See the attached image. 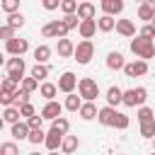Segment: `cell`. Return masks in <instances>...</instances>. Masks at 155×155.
I'll use <instances>...</instances> for the list:
<instances>
[{"label":"cell","instance_id":"13","mask_svg":"<svg viewBox=\"0 0 155 155\" xmlns=\"http://www.w3.org/2000/svg\"><path fill=\"white\" fill-rule=\"evenodd\" d=\"M107 68H109V70H124V68H126L124 56H121L119 51H109V53H107Z\"/></svg>","mask_w":155,"mask_h":155},{"label":"cell","instance_id":"5","mask_svg":"<svg viewBox=\"0 0 155 155\" xmlns=\"http://www.w3.org/2000/svg\"><path fill=\"white\" fill-rule=\"evenodd\" d=\"M148 99V90L145 87H131L124 92V104L126 107H143Z\"/></svg>","mask_w":155,"mask_h":155},{"label":"cell","instance_id":"51","mask_svg":"<svg viewBox=\"0 0 155 155\" xmlns=\"http://www.w3.org/2000/svg\"><path fill=\"white\" fill-rule=\"evenodd\" d=\"M150 24H153V27H155V19H153V22H150Z\"/></svg>","mask_w":155,"mask_h":155},{"label":"cell","instance_id":"52","mask_svg":"<svg viewBox=\"0 0 155 155\" xmlns=\"http://www.w3.org/2000/svg\"><path fill=\"white\" fill-rule=\"evenodd\" d=\"M29 155H39V153H29Z\"/></svg>","mask_w":155,"mask_h":155},{"label":"cell","instance_id":"53","mask_svg":"<svg viewBox=\"0 0 155 155\" xmlns=\"http://www.w3.org/2000/svg\"><path fill=\"white\" fill-rule=\"evenodd\" d=\"M153 155H155V150H153Z\"/></svg>","mask_w":155,"mask_h":155},{"label":"cell","instance_id":"44","mask_svg":"<svg viewBox=\"0 0 155 155\" xmlns=\"http://www.w3.org/2000/svg\"><path fill=\"white\" fill-rule=\"evenodd\" d=\"M128 124H131V121H128V116L119 111V116H116V124H114V128H121V131H126V128H128Z\"/></svg>","mask_w":155,"mask_h":155},{"label":"cell","instance_id":"38","mask_svg":"<svg viewBox=\"0 0 155 155\" xmlns=\"http://www.w3.org/2000/svg\"><path fill=\"white\" fill-rule=\"evenodd\" d=\"M2 10H5L7 15H17V10H19V0H2Z\"/></svg>","mask_w":155,"mask_h":155},{"label":"cell","instance_id":"10","mask_svg":"<svg viewBox=\"0 0 155 155\" xmlns=\"http://www.w3.org/2000/svg\"><path fill=\"white\" fill-rule=\"evenodd\" d=\"M124 73H126L128 78H138V75H145V73H148V63H145V61H131V63H126Z\"/></svg>","mask_w":155,"mask_h":155},{"label":"cell","instance_id":"49","mask_svg":"<svg viewBox=\"0 0 155 155\" xmlns=\"http://www.w3.org/2000/svg\"><path fill=\"white\" fill-rule=\"evenodd\" d=\"M48 155H65V153H48Z\"/></svg>","mask_w":155,"mask_h":155},{"label":"cell","instance_id":"19","mask_svg":"<svg viewBox=\"0 0 155 155\" xmlns=\"http://www.w3.org/2000/svg\"><path fill=\"white\" fill-rule=\"evenodd\" d=\"M58 56H61V58L75 56V44H73L70 39H61V41H58Z\"/></svg>","mask_w":155,"mask_h":155},{"label":"cell","instance_id":"16","mask_svg":"<svg viewBox=\"0 0 155 155\" xmlns=\"http://www.w3.org/2000/svg\"><path fill=\"white\" fill-rule=\"evenodd\" d=\"M102 10H104V15L114 17V15L124 12V2L121 0H102Z\"/></svg>","mask_w":155,"mask_h":155},{"label":"cell","instance_id":"3","mask_svg":"<svg viewBox=\"0 0 155 155\" xmlns=\"http://www.w3.org/2000/svg\"><path fill=\"white\" fill-rule=\"evenodd\" d=\"M41 34L46 36V39H68V29H65V24H63V19H51V22H46L44 27H41Z\"/></svg>","mask_w":155,"mask_h":155},{"label":"cell","instance_id":"11","mask_svg":"<svg viewBox=\"0 0 155 155\" xmlns=\"http://www.w3.org/2000/svg\"><path fill=\"white\" fill-rule=\"evenodd\" d=\"M116 116H119V111H116L114 107H102L97 121H99L102 126H114V124H116Z\"/></svg>","mask_w":155,"mask_h":155},{"label":"cell","instance_id":"48","mask_svg":"<svg viewBox=\"0 0 155 155\" xmlns=\"http://www.w3.org/2000/svg\"><path fill=\"white\" fill-rule=\"evenodd\" d=\"M148 5H150V7H153V10H155V0H148Z\"/></svg>","mask_w":155,"mask_h":155},{"label":"cell","instance_id":"43","mask_svg":"<svg viewBox=\"0 0 155 155\" xmlns=\"http://www.w3.org/2000/svg\"><path fill=\"white\" fill-rule=\"evenodd\" d=\"M19 114H22V116H27V119H31V116H36V111H34V104H31V102H27V104H22V107H19Z\"/></svg>","mask_w":155,"mask_h":155},{"label":"cell","instance_id":"29","mask_svg":"<svg viewBox=\"0 0 155 155\" xmlns=\"http://www.w3.org/2000/svg\"><path fill=\"white\" fill-rule=\"evenodd\" d=\"M48 73H51V68H48V65H41V63H36V65L31 68V78H34V80H46Z\"/></svg>","mask_w":155,"mask_h":155},{"label":"cell","instance_id":"1","mask_svg":"<svg viewBox=\"0 0 155 155\" xmlns=\"http://www.w3.org/2000/svg\"><path fill=\"white\" fill-rule=\"evenodd\" d=\"M131 51L136 53L138 61H145V63H148V58H155V44L150 39H143V36H136L131 41Z\"/></svg>","mask_w":155,"mask_h":155},{"label":"cell","instance_id":"6","mask_svg":"<svg viewBox=\"0 0 155 155\" xmlns=\"http://www.w3.org/2000/svg\"><path fill=\"white\" fill-rule=\"evenodd\" d=\"M94 56V44L92 41H80L78 46H75V61L80 63V65H85V63H90V58Z\"/></svg>","mask_w":155,"mask_h":155},{"label":"cell","instance_id":"24","mask_svg":"<svg viewBox=\"0 0 155 155\" xmlns=\"http://www.w3.org/2000/svg\"><path fill=\"white\" fill-rule=\"evenodd\" d=\"M34 58H36V63H41V65H46V61L51 58V48H48L46 44H41V46H36V48H34Z\"/></svg>","mask_w":155,"mask_h":155},{"label":"cell","instance_id":"28","mask_svg":"<svg viewBox=\"0 0 155 155\" xmlns=\"http://www.w3.org/2000/svg\"><path fill=\"white\" fill-rule=\"evenodd\" d=\"M19 116H22V114H19V109H17V107H7V109L2 111V119H5L7 124H12V126H15V124H19Z\"/></svg>","mask_w":155,"mask_h":155},{"label":"cell","instance_id":"12","mask_svg":"<svg viewBox=\"0 0 155 155\" xmlns=\"http://www.w3.org/2000/svg\"><path fill=\"white\" fill-rule=\"evenodd\" d=\"M97 29H99V27H97V19H85V22H80V27H78V31H80V36H82L85 41H90Z\"/></svg>","mask_w":155,"mask_h":155},{"label":"cell","instance_id":"8","mask_svg":"<svg viewBox=\"0 0 155 155\" xmlns=\"http://www.w3.org/2000/svg\"><path fill=\"white\" fill-rule=\"evenodd\" d=\"M78 82H80V80H78L70 70H65V73L58 78V90H61V92H65V94H73V90L78 87Z\"/></svg>","mask_w":155,"mask_h":155},{"label":"cell","instance_id":"46","mask_svg":"<svg viewBox=\"0 0 155 155\" xmlns=\"http://www.w3.org/2000/svg\"><path fill=\"white\" fill-rule=\"evenodd\" d=\"M138 36H143V39H150V41H153V39H155V27H153V24H145V27L140 29V34H138Z\"/></svg>","mask_w":155,"mask_h":155},{"label":"cell","instance_id":"25","mask_svg":"<svg viewBox=\"0 0 155 155\" xmlns=\"http://www.w3.org/2000/svg\"><path fill=\"white\" fill-rule=\"evenodd\" d=\"M138 19H143L145 24H150V22L155 19V10H153L148 2H143V5L138 7Z\"/></svg>","mask_w":155,"mask_h":155},{"label":"cell","instance_id":"45","mask_svg":"<svg viewBox=\"0 0 155 155\" xmlns=\"http://www.w3.org/2000/svg\"><path fill=\"white\" fill-rule=\"evenodd\" d=\"M27 124H29V128H31V131H36V128H41V124H44V116H41V114H36V116L27 119Z\"/></svg>","mask_w":155,"mask_h":155},{"label":"cell","instance_id":"21","mask_svg":"<svg viewBox=\"0 0 155 155\" xmlns=\"http://www.w3.org/2000/svg\"><path fill=\"white\" fill-rule=\"evenodd\" d=\"M94 5L92 2H80V7H78V17H80V22H85V19H94Z\"/></svg>","mask_w":155,"mask_h":155},{"label":"cell","instance_id":"4","mask_svg":"<svg viewBox=\"0 0 155 155\" xmlns=\"http://www.w3.org/2000/svg\"><path fill=\"white\" fill-rule=\"evenodd\" d=\"M78 92H80V97H82L85 102H94V99L99 97V85H97V80H92V78H82V80L78 82Z\"/></svg>","mask_w":155,"mask_h":155},{"label":"cell","instance_id":"27","mask_svg":"<svg viewBox=\"0 0 155 155\" xmlns=\"http://www.w3.org/2000/svg\"><path fill=\"white\" fill-rule=\"evenodd\" d=\"M78 145H80L78 136H65V138H63V148H61V150H63L65 155H70V153H75V150H78Z\"/></svg>","mask_w":155,"mask_h":155},{"label":"cell","instance_id":"20","mask_svg":"<svg viewBox=\"0 0 155 155\" xmlns=\"http://www.w3.org/2000/svg\"><path fill=\"white\" fill-rule=\"evenodd\" d=\"M78 114H80V119H85V121H92V119H97V116H99V109H97L92 102H85V104H82V109H80Z\"/></svg>","mask_w":155,"mask_h":155},{"label":"cell","instance_id":"14","mask_svg":"<svg viewBox=\"0 0 155 155\" xmlns=\"http://www.w3.org/2000/svg\"><path fill=\"white\" fill-rule=\"evenodd\" d=\"M63 138H65V136H61L58 131H53V128H51V131L46 133V143H44V145H46L51 153H56L58 148H63Z\"/></svg>","mask_w":155,"mask_h":155},{"label":"cell","instance_id":"36","mask_svg":"<svg viewBox=\"0 0 155 155\" xmlns=\"http://www.w3.org/2000/svg\"><path fill=\"white\" fill-rule=\"evenodd\" d=\"M0 90H2L5 94H15V92H17L19 87H17V82H15V80H10V78H5V80H2V85H0Z\"/></svg>","mask_w":155,"mask_h":155},{"label":"cell","instance_id":"17","mask_svg":"<svg viewBox=\"0 0 155 155\" xmlns=\"http://www.w3.org/2000/svg\"><path fill=\"white\" fill-rule=\"evenodd\" d=\"M29 133H31V128H29L27 121H19V124L12 126V136H15V140H29Z\"/></svg>","mask_w":155,"mask_h":155},{"label":"cell","instance_id":"22","mask_svg":"<svg viewBox=\"0 0 155 155\" xmlns=\"http://www.w3.org/2000/svg\"><path fill=\"white\" fill-rule=\"evenodd\" d=\"M39 94H41L46 102H53V97L58 94V85H53V82H41V90H39Z\"/></svg>","mask_w":155,"mask_h":155},{"label":"cell","instance_id":"9","mask_svg":"<svg viewBox=\"0 0 155 155\" xmlns=\"http://www.w3.org/2000/svg\"><path fill=\"white\" fill-rule=\"evenodd\" d=\"M61 111H63V104L53 99V102H46V104H44L41 116H44V119H48V121H56V119H61Z\"/></svg>","mask_w":155,"mask_h":155},{"label":"cell","instance_id":"7","mask_svg":"<svg viewBox=\"0 0 155 155\" xmlns=\"http://www.w3.org/2000/svg\"><path fill=\"white\" fill-rule=\"evenodd\" d=\"M5 51H7L12 58H15V56H19V58H22V56L29 51V41H27V39H19V36H15L12 41H7V44H5Z\"/></svg>","mask_w":155,"mask_h":155},{"label":"cell","instance_id":"30","mask_svg":"<svg viewBox=\"0 0 155 155\" xmlns=\"http://www.w3.org/2000/svg\"><path fill=\"white\" fill-rule=\"evenodd\" d=\"M138 121H140V124H150V121H155V111H153L150 107H140V109H138Z\"/></svg>","mask_w":155,"mask_h":155},{"label":"cell","instance_id":"15","mask_svg":"<svg viewBox=\"0 0 155 155\" xmlns=\"http://www.w3.org/2000/svg\"><path fill=\"white\" fill-rule=\"evenodd\" d=\"M116 104H124V90L111 85L107 90V107H116Z\"/></svg>","mask_w":155,"mask_h":155},{"label":"cell","instance_id":"31","mask_svg":"<svg viewBox=\"0 0 155 155\" xmlns=\"http://www.w3.org/2000/svg\"><path fill=\"white\" fill-rule=\"evenodd\" d=\"M51 128H53V131H58L61 136H65V133H68V128H70V124H68V119H65V116H61V119L51 121Z\"/></svg>","mask_w":155,"mask_h":155},{"label":"cell","instance_id":"18","mask_svg":"<svg viewBox=\"0 0 155 155\" xmlns=\"http://www.w3.org/2000/svg\"><path fill=\"white\" fill-rule=\"evenodd\" d=\"M116 31L121 36H133L136 34V24L131 19H116Z\"/></svg>","mask_w":155,"mask_h":155},{"label":"cell","instance_id":"34","mask_svg":"<svg viewBox=\"0 0 155 155\" xmlns=\"http://www.w3.org/2000/svg\"><path fill=\"white\" fill-rule=\"evenodd\" d=\"M7 27H12V29H19L22 24H24V15L22 12H17V15H7V22H5Z\"/></svg>","mask_w":155,"mask_h":155},{"label":"cell","instance_id":"37","mask_svg":"<svg viewBox=\"0 0 155 155\" xmlns=\"http://www.w3.org/2000/svg\"><path fill=\"white\" fill-rule=\"evenodd\" d=\"M140 136L143 138H155V121H150V124H140Z\"/></svg>","mask_w":155,"mask_h":155},{"label":"cell","instance_id":"35","mask_svg":"<svg viewBox=\"0 0 155 155\" xmlns=\"http://www.w3.org/2000/svg\"><path fill=\"white\" fill-rule=\"evenodd\" d=\"M0 155H19V148H17V143H12V140L2 143V145H0Z\"/></svg>","mask_w":155,"mask_h":155},{"label":"cell","instance_id":"2","mask_svg":"<svg viewBox=\"0 0 155 155\" xmlns=\"http://www.w3.org/2000/svg\"><path fill=\"white\" fill-rule=\"evenodd\" d=\"M5 70H7V78H10V80H15L17 85H22V80H24V70H27V65H24V58H19V56H15V58H7V63H5Z\"/></svg>","mask_w":155,"mask_h":155},{"label":"cell","instance_id":"23","mask_svg":"<svg viewBox=\"0 0 155 155\" xmlns=\"http://www.w3.org/2000/svg\"><path fill=\"white\" fill-rule=\"evenodd\" d=\"M82 104H85V102H82V97H78V94L73 92V94H68V97H65V104H63V107H65L68 111H80V109H82Z\"/></svg>","mask_w":155,"mask_h":155},{"label":"cell","instance_id":"26","mask_svg":"<svg viewBox=\"0 0 155 155\" xmlns=\"http://www.w3.org/2000/svg\"><path fill=\"white\" fill-rule=\"evenodd\" d=\"M97 27H99V31H111V29H116V19L109 15H102L97 19Z\"/></svg>","mask_w":155,"mask_h":155},{"label":"cell","instance_id":"40","mask_svg":"<svg viewBox=\"0 0 155 155\" xmlns=\"http://www.w3.org/2000/svg\"><path fill=\"white\" fill-rule=\"evenodd\" d=\"M29 143H34V145H39V143H46V133H44L41 128L31 131V133H29Z\"/></svg>","mask_w":155,"mask_h":155},{"label":"cell","instance_id":"47","mask_svg":"<svg viewBox=\"0 0 155 155\" xmlns=\"http://www.w3.org/2000/svg\"><path fill=\"white\" fill-rule=\"evenodd\" d=\"M61 2L58 0H44V10H58Z\"/></svg>","mask_w":155,"mask_h":155},{"label":"cell","instance_id":"42","mask_svg":"<svg viewBox=\"0 0 155 155\" xmlns=\"http://www.w3.org/2000/svg\"><path fill=\"white\" fill-rule=\"evenodd\" d=\"M27 102H29V94H27V92H24V90L19 87V90L15 92V104H17V109H19L22 104H27Z\"/></svg>","mask_w":155,"mask_h":155},{"label":"cell","instance_id":"32","mask_svg":"<svg viewBox=\"0 0 155 155\" xmlns=\"http://www.w3.org/2000/svg\"><path fill=\"white\" fill-rule=\"evenodd\" d=\"M19 87H22V90H24V92H27V94H31V92H34V90H41V87H39V80H34V78H31V75H29V78H24V80H22V85H19Z\"/></svg>","mask_w":155,"mask_h":155},{"label":"cell","instance_id":"33","mask_svg":"<svg viewBox=\"0 0 155 155\" xmlns=\"http://www.w3.org/2000/svg\"><path fill=\"white\" fill-rule=\"evenodd\" d=\"M78 7H80V2H75V0H61V10L65 15H78Z\"/></svg>","mask_w":155,"mask_h":155},{"label":"cell","instance_id":"39","mask_svg":"<svg viewBox=\"0 0 155 155\" xmlns=\"http://www.w3.org/2000/svg\"><path fill=\"white\" fill-rule=\"evenodd\" d=\"M63 24H65V29L70 31V29L80 27V17H78V15H65V17H63Z\"/></svg>","mask_w":155,"mask_h":155},{"label":"cell","instance_id":"50","mask_svg":"<svg viewBox=\"0 0 155 155\" xmlns=\"http://www.w3.org/2000/svg\"><path fill=\"white\" fill-rule=\"evenodd\" d=\"M153 150H155V138H153Z\"/></svg>","mask_w":155,"mask_h":155},{"label":"cell","instance_id":"41","mask_svg":"<svg viewBox=\"0 0 155 155\" xmlns=\"http://www.w3.org/2000/svg\"><path fill=\"white\" fill-rule=\"evenodd\" d=\"M0 39H5V44L12 41V39H15V29L7 27V24H2V27H0Z\"/></svg>","mask_w":155,"mask_h":155}]
</instances>
